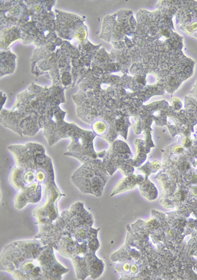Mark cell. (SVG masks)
Segmentation results:
<instances>
[{"instance_id": "obj_14", "label": "cell", "mask_w": 197, "mask_h": 280, "mask_svg": "<svg viewBox=\"0 0 197 280\" xmlns=\"http://www.w3.org/2000/svg\"><path fill=\"white\" fill-rule=\"evenodd\" d=\"M183 145H185V147H189L191 145V141L189 138H185V140H184Z\"/></svg>"}, {"instance_id": "obj_11", "label": "cell", "mask_w": 197, "mask_h": 280, "mask_svg": "<svg viewBox=\"0 0 197 280\" xmlns=\"http://www.w3.org/2000/svg\"><path fill=\"white\" fill-rule=\"evenodd\" d=\"M93 132L97 136H105L108 134V126L105 121L97 120L92 124Z\"/></svg>"}, {"instance_id": "obj_13", "label": "cell", "mask_w": 197, "mask_h": 280, "mask_svg": "<svg viewBox=\"0 0 197 280\" xmlns=\"http://www.w3.org/2000/svg\"><path fill=\"white\" fill-rule=\"evenodd\" d=\"M138 272L139 266H138V264H136V263H133V264H131L129 274H131V275L134 276L138 274Z\"/></svg>"}, {"instance_id": "obj_8", "label": "cell", "mask_w": 197, "mask_h": 280, "mask_svg": "<svg viewBox=\"0 0 197 280\" xmlns=\"http://www.w3.org/2000/svg\"><path fill=\"white\" fill-rule=\"evenodd\" d=\"M54 248L64 257L71 259L77 256H84L90 251L88 242L79 243L68 235L62 236Z\"/></svg>"}, {"instance_id": "obj_6", "label": "cell", "mask_w": 197, "mask_h": 280, "mask_svg": "<svg viewBox=\"0 0 197 280\" xmlns=\"http://www.w3.org/2000/svg\"><path fill=\"white\" fill-rule=\"evenodd\" d=\"M94 252L88 251L84 256H77L72 259L77 278L85 280L88 276L95 280L100 277L104 271L105 264L97 258Z\"/></svg>"}, {"instance_id": "obj_17", "label": "cell", "mask_w": 197, "mask_h": 280, "mask_svg": "<svg viewBox=\"0 0 197 280\" xmlns=\"http://www.w3.org/2000/svg\"><path fill=\"white\" fill-rule=\"evenodd\" d=\"M194 189L195 190V191L194 190H191V191H192L193 193L194 194V195L195 196H197V188H196V187H195V188H194Z\"/></svg>"}, {"instance_id": "obj_12", "label": "cell", "mask_w": 197, "mask_h": 280, "mask_svg": "<svg viewBox=\"0 0 197 280\" xmlns=\"http://www.w3.org/2000/svg\"><path fill=\"white\" fill-rule=\"evenodd\" d=\"M160 166L159 162H154L153 163L150 164V165L149 164H147V165H144L143 167L139 168L138 169L143 172L146 175V178H147L150 174L153 173V171H155V170L156 171V170L159 169Z\"/></svg>"}, {"instance_id": "obj_2", "label": "cell", "mask_w": 197, "mask_h": 280, "mask_svg": "<svg viewBox=\"0 0 197 280\" xmlns=\"http://www.w3.org/2000/svg\"><path fill=\"white\" fill-rule=\"evenodd\" d=\"M110 178L103 160L97 158L83 163L73 174L71 180L82 193L100 197Z\"/></svg>"}, {"instance_id": "obj_9", "label": "cell", "mask_w": 197, "mask_h": 280, "mask_svg": "<svg viewBox=\"0 0 197 280\" xmlns=\"http://www.w3.org/2000/svg\"><path fill=\"white\" fill-rule=\"evenodd\" d=\"M42 197V184L39 183L27 187L20 190L16 196L15 206L18 209H22L29 203H36Z\"/></svg>"}, {"instance_id": "obj_3", "label": "cell", "mask_w": 197, "mask_h": 280, "mask_svg": "<svg viewBox=\"0 0 197 280\" xmlns=\"http://www.w3.org/2000/svg\"><path fill=\"white\" fill-rule=\"evenodd\" d=\"M45 246L40 240L36 238L8 245L1 253V270L12 274L25 261L37 259Z\"/></svg>"}, {"instance_id": "obj_7", "label": "cell", "mask_w": 197, "mask_h": 280, "mask_svg": "<svg viewBox=\"0 0 197 280\" xmlns=\"http://www.w3.org/2000/svg\"><path fill=\"white\" fill-rule=\"evenodd\" d=\"M54 248L50 245L45 246L44 250L37 258L44 272V280H59L62 275L69 271L68 268L57 262L54 252Z\"/></svg>"}, {"instance_id": "obj_15", "label": "cell", "mask_w": 197, "mask_h": 280, "mask_svg": "<svg viewBox=\"0 0 197 280\" xmlns=\"http://www.w3.org/2000/svg\"><path fill=\"white\" fill-rule=\"evenodd\" d=\"M162 35H163V36H166V37H169L170 36V32H169L168 30L167 29H164L163 30L162 32Z\"/></svg>"}, {"instance_id": "obj_16", "label": "cell", "mask_w": 197, "mask_h": 280, "mask_svg": "<svg viewBox=\"0 0 197 280\" xmlns=\"http://www.w3.org/2000/svg\"><path fill=\"white\" fill-rule=\"evenodd\" d=\"M174 151L176 153H181L183 151V148L181 147L177 146L174 147Z\"/></svg>"}, {"instance_id": "obj_10", "label": "cell", "mask_w": 197, "mask_h": 280, "mask_svg": "<svg viewBox=\"0 0 197 280\" xmlns=\"http://www.w3.org/2000/svg\"><path fill=\"white\" fill-rule=\"evenodd\" d=\"M137 184H138L137 176L133 175H129L118 182L110 196L113 197L116 194L123 193L124 192L133 189L136 186Z\"/></svg>"}, {"instance_id": "obj_1", "label": "cell", "mask_w": 197, "mask_h": 280, "mask_svg": "<svg viewBox=\"0 0 197 280\" xmlns=\"http://www.w3.org/2000/svg\"><path fill=\"white\" fill-rule=\"evenodd\" d=\"M84 203L77 202L70 210H64L54 221L39 225V232L36 239H38L44 245H54L63 236H71L77 227L83 225L93 226V218L91 213L84 209Z\"/></svg>"}, {"instance_id": "obj_4", "label": "cell", "mask_w": 197, "mask_h": 280, "mask_svg": "<svg viewBox=\"0 0 197 280\" xmlns=\"http://www.w3.org/2000/svg\"><path fill=\"white\" fill-rule=\"evenodd\" d=\"M129 149L125 143L116 141L111 145L108 151L97 153L98 158L103 160L105 168L110 176L113 175L116 170H121L125 176H129L133 173L129 158H127Z\"/></svg>"}, {"instance_id": "obj_5", "label": "cell", "mask_w": 197, "mask_h": 280, "mask_svg": "<svg viewBox=\"0 0 197 280\" xmlns=\"http://www.w3.org/2000/svg\"><path fill=\"white\" fill-rule=\"evenodd\" d=\"M95 136L90 132L81 130L78 135L72 136V141L69 147L68 152L65 156H72L85 163L91 159L98 158L97 153L93 147V140Z\"/></svg>"}]
</instances>
